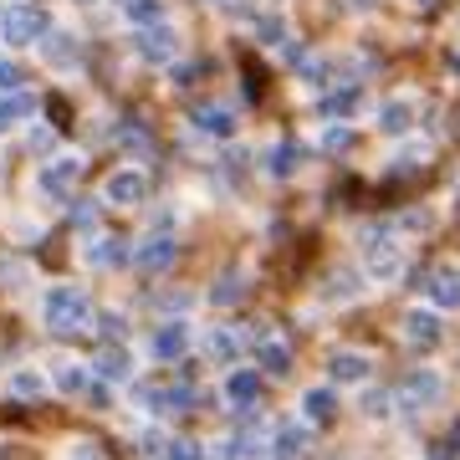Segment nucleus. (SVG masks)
Returning a JSON list of instances; mask_svg holds the SVG:
<instances>
[{
    "label": "nucleus",
    "mask_w": 460,
    "mask_h": 460,
    "mask_svg": "<svg viewBox=\"0 0 460 460\" xmlns=\"http://www.w3.org/2000/svg\"><path fill=\"white\" fill-rule=\"evenodd\" d=\"M5 389H11V399H41V394H47V378L36 374V368H16Z\"/></svg>",
    "instance_id": "obj_27"
},
{
    "label": "nucleus",
    "mask_w": 460,
    "mask_h": 460,
    "mask_svg": "<svg viewBox=\"0 0 460 460\" xmlns=\"http://www.w3.org/2000/svg\"><path fill=\"white\" fill-rule=\"evenodd\" d=\"M154 353L164 363L184 358V353H190V323H164V328L154 332Z\"/></svg>",
    "instance_id": "obj_20"
},
{
    "label": "nucleus",
    "mask_w": 460,
    "mask_h": 460,
    "mask_svg": "<svg viewBox=\"0 0 460 460\" xmlns=\"http://www.w3.org/2000/svg\"><path fill=\"white\" fill-rule=\"evenodd\" d=\"M123 11H128L133 26H154V21H164V0H123Z\"/></svg>",
    "instance_id": "obj_30"
},
{
    "label": "nucleus",
    "mask_w": 460,
    "mask_h": 460,
    "mask_svg": "<svg viewBox=\"0 0 460 460\" xmlns=\"http://www.w3.org/2000/svg\"><path fill=\"white\" fill-rule=\"evenodd\" d=\"M87 404H93V410H108V404H113V389H108V384H102V378H87Z\"/></svg>",
    "instance_id": "obj_37"
},
{
    "label": "nucleus",
    "mask_w": 460,
    "mask_h": 460,
    "mask_svg": "<svg viewBox=\"0 0 460 460\" xmlns=\"http://www.w3.org/2000/svg\"><path fill=\"white\" fill-rule=\"evenodd\" d=\"M36 47H41V57H47L51 72H72V66L83 62V47H77V36L72 31H47Z\"/></svg>",
    "instance_id": "obj_8"
},
{
    "label": "nucleus",
    "mask_w": 460,
    "mask_h": 460,
    "mask_svg": "<svg viewBox=\"0 0 460 460\" xmlns=\"http://www.w3.org/2000/svg\"><path fill=\"white\" fill-rule=\"evenodd\" d=\"M323 148H328V154H343V148H353V128H348V123H328V133H323Z\"/></svg>",
    "instance_id": "obj_34"
},
{
    "label": "nucleus",
    "mask_w": 460,
    "mask_h": 460,
    "mask_svg": "<svg viewBox=\"0 0 460 460\" xmlns=\"http://www.w3.org/2000/svg\"><path fill=\"white\" fill-rule=\"evenodd\" d=\"M190 123H195L205 138H230V133H235V113L220 108V102H199L195 113H190Z\"/></svg>",
    "instance_id": "obj_15"
},
{
    "label": "nucleus",
    "mask_w": 460,
    "mask_h": 460,
    "mask_svg": "<svg viewBox=\"0 0 460 460\" xmlns=\"http://www.w3.org/2000/svg\"><path fill=\"white\" fill-rule=\"evenodd\" d=\"M302 159H307V154H302V144L281 138V144H271V148L261 154V169L271 174V180H292L296 169H302Z\"/></svg>",
    "instance_id": "obj_12"
},
{
    "label": "nucleus",
    "mask_w": 460,
    "mask_h": 460,
    "mask_svg": "<svg viewBox=\"0 0 460 460\" xmlns=\"http://www.w3.org/2000/svg\"><path fill=\"white\" fill-rule=\"evenodd\" d=\"M450 66H456V72H460V51H456V57H450Z\"/></svg>",
    "instance_id": "obj_44"
},
{
    "label": "nucleus",
    "mask_w": 460,
    "mask_h": 460,
    "mask_svg": "<svg viewBox=\"0 0 460 460\" xmlns=\"http://www.w3.org/2000/svg\"><path fill=\"white\" fill-rule=\"evenodd\" d=\"M307 445H313V435H307L302 420H296V425H281L277 440H271V460H302L307 456Z\"/></svg>",
    "instance_id": "obj_17"
},
{
    "label": "nucleus",
    "mask_w": 460,
    "mask_h": 460,
    "mask_svg": "<svg viewBox=\"0 0 460 460\" xmlns=\"http://www.w3.org/2000/svg\"><path fill=\"white\" fill-rule=\"evenodd\" d=\"M256 41H261V47L287 41V21H281V16H261V21H256Z\"/></svg>",
    "instance_id": "obj_32"
},
{
    "label": "nucleus",
    "mask_w": 460,
    "mask_h": 460,
    "mask_svg": "<svg viewBox=\"0 0 460 460\" xmlns=\"http://www.w3.org/2000/svg\"><path fill=\"white\" fill-rule=\"evenodd\" d=\"M205 353H210L215 363H235V353H241V338L230 328H215L210 338H205Z\"/></svg>",
    "instance_id": "obj_28"
},
{
    "label": "nucleus",
    "mask_w": 460,
    "mask_h": 460,
    "mask_svg": "<svg viewBox=\"0 0 460 460\" xmlns=\"http://www.w3.org/2000/svg\"><path fill=\"white\" fill-rule=\"evenodd\" d=\"M420 281H425V296L440 307V313H456L460 307V266L440 261V266H429Z\"/></svg>",
    "instance_id": "obj_7"
},
{
    "label": "nucleus",
    "mask_w": 460,
    "mask_h": 460,
    "mask_svg": "<svg viewBox=\"0 0 460 460\" xmlns=\"http://www.w3.org/2000/svg\"><path fill=\"white\" fill-rule=\"evenodd\" d=\"M440 338H445V328L435 313H425V307L404 313V343L410 348H440Z\"/></svg>",
    "instance_id": "obj_11"
},
{
    "label": "nucleus",
    "mask_w": 460,
    "mask_h": 460,
    "mask_svg": "<svg viewBox=\"0 0 460 460\" xmlns=\"http://www.w3.org/2000/svg\"><path fill=\"white\" fill-rule=\"evenodd\" d=\"M261 450H266V445H261V429H246V435H230L226 450H220V460H266Z\"/></svg>",
    "instance_id": "obj_25"
},
{
    "label": "nucleus",
    "mask_w": 460,
    "mask_h": 460,
    "mask_svg": "<svg viewBox=\"0 0 460 460\" xmlns=\"http://www.w3.org/2000/svg\"><path fill=\"white\" fill-rule=\"evenodd\" d=\"M51 384H57L62 394H83V389H87V368L66 358V363H57V378H51Z\"/></svg>",
    "instance_id": "obj_29"
},
{
    "label": "nucleus",
    "mask_w": 460,
    "mask_h": 460,
    "mask_svg": "<svg viewBox=\"0 0 460 460\" xmlns=\"http://www.w3.org/2000/svg\"><path fill=\"white\" fill-rule=\"evenodd\" d=\"M414 98H389L378 102V133H389V138H404V133L414 128Z\"/></svg>",
    "instance_id": "obj_13"
},
{
    "label": "nucleus",
    "mask_w": 460,
    "mask_h": 460,
    "mask_svg": "<svg viewBox=\"0 0 460 460\" xmlns=\"http://www.w3.org/2000/svg\"><path fill=\"white\" fill-rule=\"evenodd\" d=\"M87 266H102V271H113V266H128V241H118V235H93V241H87Z\"/></svg>",
    "instance_id": "obj_14"
},
{
    "label": "nucleus",
    "mask_w": 460,
    "mask_h": 460,
    "mask_svg": "<svg viewBox=\"0 0 460 460\" xmlns=\"http://www.w3.org/2000/svg\"><path fill=\"white\" fill-rule=\"evenodd\" d=\"M93 374H98L102 384H123V378L133 374V358H128V348H123V343H108V348H98V358H93Z\"/></svg>",
    "instance_id": "obj_16"
},
{
    "label": "nucleus",
    "mask_w": 460,
    "mask_h": 460,
    "mask_svg": "<svg viewBox=\"0 0 460 460\" xmlns=\"http://www.w3.org/2000/svg\"><path fill=\"white\" fill-rule=\"evenodd\" d=\"M226 404H235V410H251L256 399H261V368H235V374H226Z\"/></svg>",
    "instance_id": "obj_10"
},
{
    "label": "nucleus",
    "mask_w": 460,
    "mask_h": 460,
    "mask_svg": "<svg viewBox=\"0 0 460 460\" xmlns=\"http://www.w3.org/2000/svg\"><path fill=\"white\" fill-rule=\"evenodd\" d=\"M164 460H205V450H199V440H164Z\"/></svg>",
    "instance_id": "obj_33"
},
{
    "label": "nucleus",
    "mask_w": 460,
    "mask_h": 460,
    "mask_svg": "<svg viewBox=\"0 0 460 460\" xmlns=\"http://www.w3.org/2000/svg\"><path fill=\"white\" fill-rule=\"evenodd\" d=\"M302 420H307V425H332V420H338L332 389H307V394H302Z\"/></svg>",
    "instance_id": "obj_23"
},
{
    "label": "nucleus",
    "mask_w": 460,
    "mask_h": 460,
    "mask_svg": "<svg viewBox=\"0 0 460 460\" xmlns=\"http://www.w3.org/2000/svg\"><path fill=\"white\" fill-rule=\"evenodd\" d=\"M93 450H98V445H77V460H98Z\"/></svg>",
    "instance_id": "obj_41"
},
{
    "label": "nucleus",
    "mask_w": 460,
    "mask_h": 460,
    "mask_svg": "<svg viewBox=\"0 0 460 460\" xmlns=\"http://www.w3.org/2000/svg\"><path fill=\"white\" fill-rule=\"evenodd\" d=\"M368 277L374 281H399L404 277V251L399 246H368Z\"/></svg>",
    "instance_id": "obj_21"
},
{
    "label": "nucleus",
    "mask_w": 460,
    "mask_h": 460,
    "mask_svg": "<svg viewBox=\"0 0 460 460\" xmlns=\"http://www.w3.org/2000/svg\"><path fill=\"white\" fill-rule=\"evenodd\" d=\"M47 31H51L47 11H36V5H26V0H21V5H11V11L0 16V41H5L11 51L36 47V41H41Z\"/></svg>",
    "instance_id": "obj_2"
},
{
    "label": "nucleus",
    "mask_w": 460,
    "mask_h": 460,
    "mask_svg": "<svg viewBox=\"0 0 460 460\" xmlns=\"http://www.w3.org/2000/svg\"><path fill=\"white\" fill-rule=\"evenodd\" d=\"M174 256H180V241L159 230V235H144V241L133 246L128 266H138L144 277H159V271H169V266H174Z\"/></svg>",
    "instance_id": "obj_5"
},
{
    "label": "nucleus",
    "mask_w": 460,
    "mask_h": 460,
    "mask_svg": "<svg viewBox=\"0 0 460 460\" xmlns=\"http://www.w3.org/2000/svg\"><path fill=\"white\" fill-rule=\"evenodd\" d=\"M41 108L51 113V128H72V102H66V98H57V93H51Z\"/></svg>",
    "instance_id": "obj_36"
},
{
    "label": "nucleus",
    "mask_w": 460,
    "mask_h": 460,
    "mask_svg": "<svg viewBox=\"0 0 460 460\" xmlns=\"http://www.w3.org/2000/svg\"><path fill=\"white\" fill-rule=\"evenodd\" d=\"M445 394V384H440V374H429V368H414L410 378H404V404H435V399Z\"/></svg>",
    "instance_id": "obj_19"
},
{
    "label": "nucleus",
    "mask_w": 460,
    "mask_h": 460,
    "mask_svg": "<svg viewBox=\"0 0 460 460\" xmlns=\"http://www.w3.org/2000/svg\"><path fill=\"white\" fill-rule=\"evenodd\" d=\"M358 292V277H353V271H338V277L328 281V296H353Z\"/></svg>",
    "instance_id": "obj_38"
},
{
    "label": "nucleus",
    "mask_w": 460,
    "mask_h": 460,
    "mask_svg": "<svg viewBox=\"0 0 460 460\" xmlns=\"http://www.w3.org/2000/svg\"><path fill=\"white\" fill-rule=\"evenodd\" d=\"M348 5H353V11H368V5H374V0H348Z\"/></svg>",
    "instance_id": "obj_42"
},
{
    "label": "nucleus",
    "mask_w": 460,
    "mask_h": 460,
    "mask_svg": "<svg viewBox=\"0 0 460 460\" xmlns=\"http://www.w3.org/2000/svg\"><path fill=\"white\" fill-rule=\"evenodd\" d=\"M363 108V87L358 83H343V87H332L328 98H323V113L332 118V123H348V118Z\"/></svg>",
    "instance_id": "obj_18"
},
{
    "label": "nucleus",
    "mask_w": 460,
    "mask_h": 460,
    "mask_svg": "<svg viewBox=\"0 0 460 460\" xmlns=\"http://www.w3.org/2000/svg\"><path fill=\"white\" fill-rule=\"evenodd\" d=\"M77 5H93V0H77Z\"/></svg>",
    "instance_id": "obj_45"
},
{
    "label": "nucleus",
    "mask_w": 460,
    "mask_h": 460,
    "mask_svg": "<svg viewBox=\"0 0 460 460\" xmlns=\"http://www.w3.org/2000/svg\"><path fill=\"white\" fill-rule=\"evenodd\" d=\"M241 77H246V83H241V87H246V98H261V93H266V66H256L251 51L241 57Z\"/></svg>",
    "instance_id": "obj_31"
},
{
    "label": "nucleus",
    "mask_w": 460,
    "mask_h": 460,
    "mask_svg": "<svg viewBox=\"0 0 460 460\" xmlns=\"http://www.w3.org/2000/svg\"><path fill=\"white\" fill-rule=\"evenodd\" d=\"M0 281H5V292H21V287L31 281V271H26V266H5V271H0Z\"/></svg>",
    "instance_id": "obj_40"
},
{
    "label": "nucleus",
    "mask_w": 460,
    "mask_h": 460,
    "mask_svg": "<svg viewBox=\"0 0 460 460\" xmlns=\"http://www.w3.org/2000/svg\"><path fill=\"white\" fill-rule=\"evenodd\" d=\"M93 332H102V338H123V313H98V328Z\"/></svg>",
    "instance_id": "obj_39"
},
{
    "label": "nucleus",
    "mask_w": 460,
    "mask_h": 460,
    "mask_svg": "<svg viewBox=\"0 0 460 460\" xmlns=\"http://www.w3.org/2000/svg\"><path fill=\"white\" fill-rule=\"evenodd\" d=\"M118 5H123V0H118Z\"/></svg>",
    "instance_id": "obj_46"
},
{
    "label": "nucleus",
    "mask_w": 460,
    "mask_h": 460,
    "mask_svg": "<svg viewBox=\"0 0 460 460\" xmlns=\"http://www.w3.org/2000/svg\"><path fill=\"white\" fill-rule=\"evenodd\" d=\"M429 460H450V450H445V445H440V450H435V456H429Z\"/></svg>",
    "instance_id": "obj_43"
},
{
    "label": "nucleus",
    "mask_w": 460,
    "mask_h": 460,
    "mask_svg": "<svg viewBox=\"0 0 460 460\" xmlns=\"http://www.w3.org/2000/svg\"><path fill=\"white\" fill-rule=\"evenodd\" d=\"M41 113V98L36 93H0V133H11V128H21V123H31V118Z\"/></svg>",
    "instance_id": "obj_9"
},
{
    "label": "nucleus",
    "mask_w": 460,
    "mask_h": 460,
    "mask_svg": "<svg viewBox=\"0 0 460 460\" xmlns=\"http://www.w3.org/2000/svg\"><path fill=\"white\" fill-rule=\"evenodd\" d=\"M133 57L148 66H169L180 57V31L169 26V21H154V26H138L133 31Z\"/></svg>",
    "instance_id": "obj_3"
},
{
    "label": "nucleus",
    "mask_w": 460,
    "mask_h": 460,
    "mask_svg": "<svg viewBox=\"0 0 460 460\" xmlns=\"http://www.w3.org/2000/svg\"><path fill=\"white\" fill-rule=\"evenodd\" d=\"M328 374L338 378V384H363V378L374 374V358H368V353H332Z\"/></svg>",
    "instance_id": "obj_22"
},
{
    "label": "nucleus",
    "mask_w": 460,
    "mask_h": 460,
    "mask_svg": "<svg viewBox=\"0 0 460 460\" xmlns=\"http://www.w3.org/2000/svg\"><path fill=\"white\" fill-rule=\"evenodd\" d=\"M41 323H47L51 332H83L87 323H93V302H87V292L77 287V281H57V287H47V296H41Z\"/></svg>",
    "instance_id": "obj_1"
},
{
    "label": "nucleus",
    "mask_w": 460,
    "mask_h": 460,
    "mask_svg": "<svg viewBox=\"0 0 460 460\" xmlns=\"http://www.w3.org/2000/svg\"><path fill=\"white\" fill-rule=\"evenodd\" d=\"M241 296H246V271H241V266H235V271H226V277L215 281L210 302H215V307H235V302H241Z\"/></svg>",
    "instance_id": "obj_26"
},
{
    "label": "nucleus",
    "mask_w": 460,
    "mask_h": 460,
    "mask_svg": "<svg viewBox=\"0 0 460 460\" xmlns=\"http://www.w3.org/2000/svg\"><path fill=\"white\" fill-rule=\"evenodd\" d=\"M77 180H83V159H77V154H57V159H47V164H41L36 190H41L47 199H66Z\"/></svg>",
    "instance_id": "obj_4"
},
{
    "label": "nucleus",
    "mask_w": 460,
    "mask_h": 460,
    "mask_svg": "<svg viewBox=\"0 0 460 460\" xmlns=\"http://www.w3.org/2000/svg\"><path fill=\"white\" fill-rule=\"evenodd\" d=\"M21 87H26V72L11 57H0V93H21Z\"/></svg>",
    "instance_id": "obj_35"
},
{
    "label": "nucleus",
    "mask_w": 460,
    "mask_h": 460,
    "mask_svg": "<svg viewBox=\"0 0 460 460\" xmlns=\"http://www.w3.org/2000/svg\"><path fill=\"white\" fill-rule=\"evenodd\" d=\"M256 363H261V374L287 378V374H292V348L277 343V338H261V348H256Z\"/></svg>",
    "instance_id": "obj_24"
},
{
    "label": "nucleus",
    "mask_w": 460,
    "mask_h": 460,
    "mask_svg": "<svg viewBox=\"0 0 460 460\" xmlns=\"http://www.w3.org/2000/svg\"><path fill=\"white\" fill-rule=\"evenodd\" d=\"M102 199H108V205H118V210H138V205L148 199V174H144L138 164L108 174V184H102Z\"/></svg>",
    "instance_id": "obj_6"
}]
</instances>
